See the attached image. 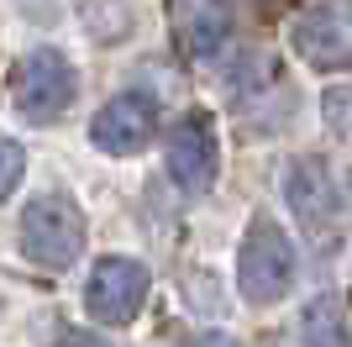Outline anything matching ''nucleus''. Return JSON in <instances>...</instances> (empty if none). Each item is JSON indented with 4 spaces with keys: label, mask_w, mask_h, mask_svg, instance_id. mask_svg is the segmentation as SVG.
Here are the masks:
<instances>
[{
    "label": "nucleus",
    "mask_w": 352,
    "mask_h": 347,
    "mask_svg": "<svg viewBox=\"0 0 352 347\" xmlns=\"http://www.w3.org/2000/svg\"><path fill=\"white\" fill-rule=\"evenodd\" d=\"M85 247V211L69 195H37L21 211V253L37 269H69Z\"/></svg>",
    "instance_id": "obj_1"
},
{
    "label": "nucleus",
    "mask_w": 352,
    "mask_h": 347,
    "mask_svg": "<svg viewBox=\"0 0 352 347\" xmlns=\"http://www.w3.org/2000/svg\"><path fill=\"white\" fill-rule=\"evenodd\" d=\"M74 63L58 53V48H32L11 74V101L16 111L27 116L32 127H47V121H58L63 111L74 105Z\"/></svg>",
    "instance_id": "obj_2"
},
{
    "label": "nucleus",
    "mask_w": 352,
    "mask_h": 347,
    "mask_svg": "<svg viewBox=\"0 0 352 347\" xmlns=\"http://www.w3.org/2000/svg\"><path fill=\"white\" fill-rule=\"evenodd\" d=\"M294 279V247L274 221H252L248 242L236 253V289L252 305H274Z\"/></svg>",
    "instance_id": "obj_3"
},
{
    "label": "nucleus",
    "mask_w": 352,
    "mask_h": 347,
    "mask_svg": "<svg viewBox=\"0 0 352 347\" xmlns=\"http://www.w3.org/2000/svg\"><path fill=\"white\" fill-rule=\"evenodd\" d=\"M147 269L137 258H100L85 279V311L105 326H126L147 300Z\"/></svg>",
    "instance_id": "obj_4"
},
{
    "label": "nucleus",
    "mask_w": 352,
    "mask_h": 347,
    "mask_svg": "<svg viewBox=\"0 0 352 347\" xmlns=\"http://www.w3.org/2000/svg\"><path fill=\"white\" fill-rule=\"evenodd\" d=\"M153 132H158V101L142 95V90H121L116 101H105L100 116L89 121V143L111 153V158H132L153 143Z\"/></svg>",
    "instance_id": "obj_5"
},
{
    "label": "nucleus",
    "mask_w": 352,
    "mask_h": 347,
    "mask_svg": "<svg viewBox=\"0 0 352 347\" xmlns=\"http://www.w3.org/2000/svg\"><path fill=\"white\" fill-rule=\"evenodd\" d=\"M216 163H221V147H216V127H210V116H184L174 132H168V143H163V169L174 179L184 195H206L210 179H216Z\"/></svg>",
    "instance_id": "obj_6"
},
{
    "label": "nucleus",
    "mask_w": 352,
    "mask_h": 347,
    "mask_svg": "<svg viewBox=\"0 0 352 347\" xmlns=\"http://www.w3.org/2000/svg\"><path fill=\"white\" fill-rule=\"evenodd\" d=\"M289 43H294V53L305 58L310 69H347V53H352L347 11H342L337 0H326V6H310L305 16H294Z\"/></svg>",
    "instance_id": "obj_7"
},
{
    "label": "nucleus",
    "mask_w": 352,
    "mask_h": 347,
    "mask_svg": "<svg viewBox=\"0 0 352 347\" xmlns=\"http://www.w3.org/2000/svg\"><path fill=\"white\" fill-rule=\"evenodd\" d=\"M284 200L305 227H326L342 211V189L321 158H294L289 174H284Z\"/></svg>",
    "instance_id": "obj_8"
},
{
    "label": "nucleus",
    "mask_w": 352,
    "mask_h": 347,
    "mask_svg": "<svg viewBox=\"0 0 352 347\" xmlns=\"http://www.w3.org/2000/svg\"><path fill=\"white\" fill-rule=\"evenodd\" d=\"M226 6L221 0H179V43L190 48L195 58H210L226 48Z\"/></svg>",
    "instance_id": "obj_9"
},
{
    "label": "nucleus",
    "mask_w": 352,
    "mask_h": 347,
    "mask_svg": "<svg viewBox=\"0 0 352 347\" xmlns=\"http://www.w3.org/2000/svg\"><path fill=\"white\" fill-rule=\"evenodd\" d=\"M305 347H347V321H342V295H316L300 316Z\"/></svg>",
    "instance_id": "obj_10"
},
{
    "label": "nucleus",
    "mask_w": 352,
    "mask_h": 347,
    "mask_svg": "<svg viewBox=\"0 0 352 347\" xmlns=\"http://www.w3.org/2000/svg\"><path fill=\"white\" fill-rule=\"evenodd\" d=\"M21 174H27V147L11 143V137H0V200L21 185Z\"/></svg>",
    "instance_id": "obj_11"
},
{
    "label": "nucleus",
    "mask_w": 352,
    "mask_h": 347,
    "mask_svg": "<svg viewBox=\"0 0 352 347\" xmlns=\"http://www.w3.org/2000/svg\"><path fill=\"white\" fill-rule=\"evenodd\" d=\"M326 127H331V132H337V137H342V132H347V90H331V95H326Z\"/></svg>",
    "instance_id": "obj_12"
},
{
    "label": "nucleus",
    "mask_w": 352,
    "mask_h": 347,
    "mask_svg": "<svg viewBox=\"0 0 352 347\" xmlns=\"http://www.w3.org/2000/svg\"><path fill=\"white\" fill-rule=\"evenodd\" d=\"M58 347H111L100 332H58Z\"/></svg>",
    "instance_id": "obj_13"
},
{
    "label": "nucleus",
    "mask_w": 352,
    "mask_h": 347,
    "mask_svg": "<svg viewBox=\"0 0 352 347\" xmlns=\"http://www.w3.org/2000/svg\"><path fill=\"white\" fill-rule=\"evenodd\" d=\"M195 347H236V342H232V337H221V332H206Z\"/></svg>",
    "instance_id": "obj_14"
}]
</instances>
